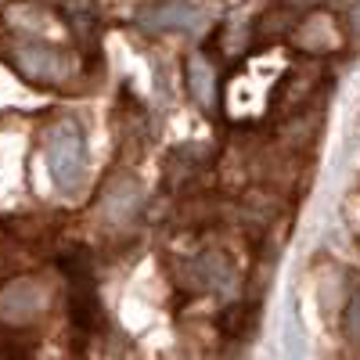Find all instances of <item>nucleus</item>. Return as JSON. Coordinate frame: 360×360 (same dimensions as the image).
Returning a JSON list of instances; mask_svg holds the SVG:
<instances>
[{
    "instance_id": "obj_6",
    "label": "nucleus",
    "mask_w": 360,
    "mask_h": 360,
    "mask_svg": "<svg viewBox=\"0 0 360 360\" xmlns=\"http://www.w3.org/2000/svg\"><path fill=\"white\" fill-rule=\"evenodd\" d=\"M188 90H191V98L202 105V108H209L213 105V65L205 62L202 54H188Z\"/></svg>"
},
{
    "instance_id": "obj_9",
    "label": "nucleus",
    "mask_w": 360,
    "mask_h": 360,
    "mask_svg": "<svg viewBox=\"0 0 360 360\" xmlns=\"http://www.w3.org/2000/svg\"><path fill=\"white\" fill-rule=\"evenodd\" d=\"M349 18H353V29L360 33V0H353V8H349Z\"/></svg>"
},
{
    "instance_id": "obj_1",
    "label": "nucleus",
    "mask_w": 360,
    "mask_h": 360,
    "mask_svg": "<svg viewBox=\"0 0 360 360\" xmlns=\"http://www.w3.org/2000/svg\"><path fill=\"white\" fill-rule=\"evenodd\" d=\"M47 169L62 191H76L86 169V137L79 123L62 119L47 130Z\"/></svg>"
},
{
    "instance_id": "obj_2",
    "label": "nucleus",
    "mask_w": 360,
    "mask_h": 360,
    "mask_svg": "<svg viewBox=\"0 0 360 360\" xmlns=\"http://www.w3.org/2000/svg\"><path fill=\"white\" fill-rule=\"evenodd\" d=\"M11 62L25 79H33V83H65L72 76V58L65 51H58L51 44H37V40L15 44Z\"/></svg>"
},
{
    "instance_id": "obj_3",
    "label": "nucleus",
    "mask_w": 360,
    "mask_h": 360,
    "mask_svg": "<svg viewBox=\"0 0 360 360\" xmlns=\"http://www.w3.org/2000/svg\"><path fill=\"white\" fill-rule=\"evenodd\" d=\"M47 303V288L33 278H15L0 288V321L4 324H29Z\"/></svg>"
},
{
    "instance_id": "obj_8",
    "label": "nucleus",
    "mask_w": 360,
    "mask_h": 360,
    "mask_svg": "<svg viewBox=\"0 0 360 360\" xmlns=\"http://www.w3.org/2000/svg\"><path fill=\"white\" fill-rule=\"evenodd\" d=\"M346 332L353 335V339H360V295L349 303V310H346Z\"/></svg>"
},
{
    "instance_id": "obj_4",
    "label": "nucleus",
    "mask_w": 360,
    "mask_h": 360,
    "mask_svg": "<svg viewBox=\"0 0 360 360\" xmlns=\"http://www.w3.org/2000/svg\"><path fill=\"white\" fill-rule=\"evenodd\" d=\"M141 205V184L134 176H127V173H119V176H112V184L105 188V195H101V209H105V217L108 220H130L134 217V209Z\"/></svg>"
},
{
    "instance_id": "obj_5",
    "label": "nucleus",
    "mask_w": 360,
    "mask_h": 360,
    "mask_svg": "<svg viewBox=\"0 0 360 360\" xmlns=\"http://www.w3.org/2000/svg\"><path fill=\"white\" fill-rule=\"evenodd\" d=\"M191 274H195V285L209 288V292H224V288L234 285V266L220 252H205L202 259H195Z\"/></svg>"
},
{
    "instance_id": "obj_7",
    "label": "nucleus",
    "mask_w": 360,
    "mask_h": 360,
    "mask_svg": "<svg viewBox=\"0 0 360 360\" xmlns=\"http://www.w3.org/2000/svg\"><path fill=\"white\" fill-rule=\"evenodd\" d=\"M152 15L155 18H144V25H155V29H198L202 25V11L188 4H162Z\"/></svg>"
}]
</instances>
